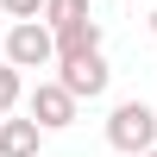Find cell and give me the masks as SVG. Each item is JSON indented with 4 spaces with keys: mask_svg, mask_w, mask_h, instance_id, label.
I'll return each instance as SVG.
<instances>
[{
    "mask_svg": "<svg viewBox=\"0 0 157 157\" xmlns=\"http://www.w3.org/2000/svg\"><path fill=\"white\" fill-rule=\"evenodd\" d=\"M107 145H113V151H126V157L151 151V145H157V113L145 107V101L113 107V120H107Z\"/></svg>",
    "mask_w": 157,
    "mask_h": 157,
    "instance_id": "1",
    "label": "cell"
},
{
    "mask_svg": "<svg viewBox=\"0 0 157 157\" xmlns=\"http://www.w3.org/2000/svg\"><path fill=\"white\" fill-rule=\"evenodd\" d=\"M6 57L19 63V69H44V63H57V32H50V19H19L6 38Z\"/></svg>",
    "mask_w": 157,
    "mask_h": 157,
    "instance_id": "2",
    "label": "cell"
},
{
    "mask_svg": "<svg viewBox=\"0 0 157 157\" xmlns=\"http://www.w3.org/2000/svg\"><path fill=\"white\" fill-rule=\"evenodd\" d=\"M75 101H82V94H75L63 75H57V82H38L32 88V120L44 126V132H63V126L75 120Z\"/></svg>",
    "mask_w": 157,
    "mask_h": 157,
    "instance_id": "3",
    "label": "cell"
},
{
    "mask_svg": "<svg viewBox=\"0 0 157 157\" xmlns=\"http://www.w3.org/2000/svg\"><path fill=\"white\" fill-rule=\"evenodd\" d=\"M63 82H69L82 101H94L101 88H107V57H101V50H75V57H63Z\"/></svg>",
    "mask_w": 157,
    "mask_h": 157,
    "instance_id": "4",
    "label": "cell"
},
{
    "mask_svg": "<svg viewBox=\"0 0 157 157\" xmlns=\"http://www.w3.org/2000/svg\"><path fill=\"white\" fill-rule=\"evenodd\" d=\"M38 120H0V157H38Z\"/></svg>",
    "mask_w": 157,
    "mask_h": 157,
    "instance_id": "5",
    "label": "cell"
},
{
    "mask_svg": "<svg viewBox=\"0 0 157 157\" xmlns=\"http://www.w3.org/2000/svg\"><path fill=\"white\" fill-rule=\"evenodd\" d=\"M57 50H63V57H75V50H101V25H94V19L63 25V32H57Z\"/></svg>",
    "mask_w": 157,
    "mask_h": 157,
    "instance_id": "6",
    "label": "cell"
},
{
    "mask_svg": "<svg viewBox=\"0 0 157 157\" xmlns=\"http://www.w3.org/2000/svg\"><path fill=\"white\" fill-rule=\"evenodd\" d=\"M44 19H50V32H63V25L88 19V0H50V6H44Z\"/></svg>",
    "mask_w": 157,
    "mask_h": 157,
    "instance_id": "7",
    "label": "cell"
},
{
    "mask_svg": "<svg viewBox=\"0 0 157 157\" xmlns=\"http://www.w3.org/2000/svg\"><path fill=\"white\" fill-rule=\"evenodd\" d=\"M13 101H19V63H0V113H13Z\"/></svg>",
    "mask_w": 157,
    "mask_h": 157,
    "instance_id": "8",
    "label": "cell"
},
{
    "mask_svg": "<svg viewBox=\"0 0 157 157\" xmlns=\"http://www.w3.org/2000/svg\"><path fill=\"white\" fill-rule=\"evenodd\" d=\"M44 6H50V0H0L6 19H44Z\"/></svg>",
    "mask_w": 157,
    "mask_h": 157,
    "instance_id": "9",
    "label": "cell"
},
{
    "mask_svg": "<svg viewBox=\"0 0 157 157\" xmlns=\"http://www.w3.org/2000/svg\"><path fill=\"white\" fill-rule=\"evenodd\" d=\"M151 32H157V6H151Z\"/></svg>",
    "mask_w": 157,
    "mask_h": 157,
    "instance_id": "10",
    "label": "cell"
},
{
    "mask_svg": "<svg viewBox=\"0 0 157 157\" xmlns=\"http://www.w3.org/2000/svg\"><path fill=\"white\" fill-rule=\"evenodd\" d=\"M138 157H157V145H151V151H138Z\"/></svg>",
    "mask_w": 157,
    "mask_h": 157,
    "instance_id": "11",
    "label": "cell"
}]
</instances>
